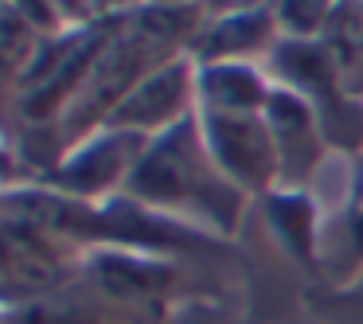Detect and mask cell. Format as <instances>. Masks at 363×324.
Wrapping results in <instances>:
<instances>
[{"label":"cell","mask_w":363,"mask_h":324,"mask_svg":"<svg viewBox=\"0 0 363 324\" xmlns=\"http://www.w3.org/2000/svg\"><path fill=\"white\" fill-rule=\"evenodd\" d=\"M203 20V4H152L145 0L141 9L121 12L102 59L94 63L86 86L79 90L67 113L55 125V149L59 160L94 137L110 121V113L125 102L133 86H141L152 71L172 63L176 55H188V43Z\"/></svg>","instance_id":"1"},{"label":"cell","mask_w":363,"mask_h":324,"mask_svg":"<svg viewBox=\"0 0 363 324\" xmlns=\"http://www.w3.org/2000/svg\"><path fill=\"white\" fill-rule=\"evenodd\" d=\"M125 196H133L137 203L152 207V211L172 215V219L196 223L227 242L238 238L242 215L250 207V199L211 160L196 113L152 137L129 176Z\"/></svg>","instance_id":"2"},{"label":"cell","mask_w":363,"mask_h":324,"mask_svg":"<svg viewBox=\"0 0 363 324\" xmlns=\"http://www.w3.org/2000/svg\"><path fill=\"white\" fill-rule=\"evenodd\" d=\"M262 67L274 86L305 98L340 160L363 157V98L344 82L320 40H281Z\"/></svg>","instance_id":"3"},{"label":"cell","mask_w":363,"mask_h":324,"mask_svg":"<svg viewBox=\"0 0 363 324\" xmlns=\"http://www.w3.org/2000/svg\"><path fill=\"white\" fill-rule=\"evenodd\" d=\"M79 262L82 250L67 246L63 238L16 215H0V313H16L67 285Z\"/></svg>","instance_id":"4"},{"label":"cell","mask_w":363,"mask_h":324,"mask_svg":"<svg viewBox=\"0 0 363 324\" xmlns=\"http://www.w3.org/2000/svg\"><path fill=\"white\" fill-rule=\"evenodd\" d=\"M149 141L152 137L133 133V129H98L94 137L63 152V160L40 184L63 191V196L86 199V203L113 199L129 188V176H133L137 160L145 157Z\"/></svg>","instance_id":"5"},{"label":"cell","mask_w":363,"mask_h":324,"mask_svg":"<svg viewBox=\"0 0 363 324\" xmlns=\"http://www.w3.org/2000/svg\"><path fill=\"white\" fill-rule=\"evenodd\" d=\"M196 118H199V133H203L211 160L246 199H262L266 191H274L281 184L277 149L262 113L196 110Z\"/></svg>","instance_id":"6"},{"label":"cell","mask_w":363,"mask_h":324,"mask_svg":"<svg viewBox=\"0 0 363 324\" xmlns=\"http://www.w3.org/2000/svg\"><path fill=\"white\" fill-rule=\"evenodd\" d=\"M262 118H266L274 149H277V168H281L277 188H313L320 168L336 152L328 149V137H324L316 113L308 110V102L285 86H274Z\"/></svg>","instance_id":"7"},{"label":"cell","mask_w":363,"mask_h":324,"mask_svg":"<svg viewBox=\"0 0 363 324\" xmlns=\"http://www.w3.org/2000/svg\"><path fill=\"white\" fill-rule=\"evenodd\" d=\"M274 9L266 4H242V9L203 12L196 35L188 43V55L196 67L203 63H266V55L281 43Z\"/></svg>","instance_id":"8"},{"label":"cell","mask_w":363,"mask_h":324,"mask_svg":"<svg viewBox=\"0 0 363 324\" xmlns=\"http://www.w3.org/2000/svg\"><path fill=\"white\" fill-rule=\"evenodd\" d=\"M191 113H196V59L176 55L172 63L152 71L141 86L129 90L102 129H133V133L157 137Z\"/></svg>","instance_id":"9"},{"label":"cell","mask_w":363,"mask_h":324,"mask_svg":"<svg viewBox=\"0 0 363 324\" xmlns=\"http://www.w3.org/2000/svg\"><path fill=\"white\" fill-rule=\"evenodd\" d=\"M258 207L277 250L301 269L305 285H313L320 274V235L328 203H320L313 188H274L258 199Z\"/></svg>","instance_id":"10"},{"label":"cell","mask_w":363,"mask_h":324,"mask_svg":"<svg viewBox=\"0 0 363 324\" xmlns=\"http://www.w3.org/2000/svg\"><path fill=\"white\" fill-rule=\"evenodd\" d=\"M347 191L340 203H328L320 235V274L313 285H347L363 274V157L347 160Z\"/></svg>","instance_id":"11"},{"label":"cell","mask_w":363,"mask_h":324,"mask_svg":"<svg viewBox=\"0 0 363 324\" xmlns=\"http://www.w3.org/2000/svg\"><path fill=\"white\" fill-rule=\"evenodd\" d=\"M269 82L262 63H203L196 67V110L211 113H262L269 102Z\"/></svg>","instance_id":"12"},{"label":"cell","mask_w":363,"mask_h":324,"mask_svg":"<svg viewBox=\"0 0 363 324\" xmlns=\"http://www.w3.org/2000/svg\"><path fill=\"white\" fill-rule=\"evenodd\" d=\"M4 316H9V324H141L125 308L110 305L98 289H90L79 277V269H74L71 281L51 289L48 297L32 301V305L16 308V313H4Z\"/></svg>","instance_id":"13"},{"label":"cell","mask_w":363,"mask_h":324,"mask_svg":"<svg viewBox=\"0 0 363 324\" xmlns=\"http://www.w3.org/2000/svg\"><path fill=\"white\" fill-rule=\"evenodd\" d=\"M48 28L24 12L12 0H0V129L9 121V98L16 79L24 74V67L32 63V55L40 51V43L48 40Z\"/></svg>","instance_id":"14"},{"label":"cell","mask_w":363,"mask_h":324,"mask_svg":"<svg viewBox=\"0 0 363 324\" xmlns=\"http://www.w3.org/2000/svg\"><path fill=\"white\" fill-rule=\"evenodd\" d=\"M320 43L328 48L344 82L363 98V0H340V9L332 16V24L324 28Z\"/></svg>","instance_id":"15"},{"label":"cell","mask_w":363,"mask_h":324,"mask_svg":"<svg viewBox=\"0 0 363 324\" xmlns=\"http://www.w3.org/2000/svg\"><path fill=\"white\" fill-rule=\"evenodd\" d=\"M301 308L320 324H363V274L347 285H305L301 289Z\"/></svg>","instance_id":"16"},{"label":"cell","mask_w":363,"mask_h":324,"mask_svg":"<svg viewBox=\"0 0 363 324\" xmlns=\"http://www.w3.org/2000/svg\"><path fill=\"white\" fill-rule=\"evenodd\" d=\"M285 40H320L332 24L340 0H269Z\"/></svg>","instance_id":"17"},{"label":"cell","mask_w":363,"mask_h":324,"mask_svg":"<svg viewBox=\"0 0 363 324\" xmlns=\"http://www.w3.org/2000/svg\"><path fill=\"white\" fill-rule=\"evenodd\" d=\"M227 316H230V297H207L172 308L164 316V324H227Z\"/></svg>","instance_id":"18"},{"label":"cell","mask_w":363,"mask_h":324,"mask_svg":"<svg viewBox=\"0 0 363 324\" xmlns=\"http://www.w3.org/2000/svg\"><path fill=\"white\" fill-rule=\"evenodd\" d=\"M32 168L20 160V152L12 149V141L4 137V129H0V191L4 188H16V184H32Z\"/></svg>","instance_id":"19"},{"label":"cell","mask_w":363,"mask_h":324,"mask_svg":"<svg viewBox=\"0 0 363 324\" xmlns=\"http://www.w3.org/2000/svg\"><path fill=\"white\" fill-rule=\"evenodd\" d=\"M145 0H82L90 20H106V16H121V12H133L141 9Z\"/></svg>","instance_id":"20"},{"label":"cell","mask_w":363,"mask_h":324,"mask_svg":"<svg viewBox=\"0 0 363 324\" xmlns=\"http://www.w3.org/2000/svg\"><path fill=\"white\" fill-rule=\"evenodd\" d=\"M12 4H20L24 12H32V16L40 20V24L48 28V32H59V28H67V24H63V16L55 12V4H51V0H12Z\"/></svg>","instance_id":"21"},{"label":"cell","mask_w":363,"mask_h":324,"mask_svg":"<svg viewBox=\"0 0 363 324\" xmlns=\"http://www.w3.org/2000/svg\"><path fill=\"white\" fill-rule=\"evenodd\" d=\"M51 4H55V12L63 16V24H82V20H90L86 9H82V0H51Z\"/></svg>","instance_id":"22"},{"label":"cell","mask_w":363,"mask_h":324,"mask_svg":"<svg viewBox=\"0 0 363 324\" xmlns=\"http://www.w3.org/2000/svg\"><path fill=\"white\" fill-rule=\"evenodd\" d=\"M203 12H219V9H242V4H266V0H199Z\"/></svg>","instance_id":"23"},{"label":"cell","mask_w":363,"mask_h":324,"mask_svg":"<svg viewBox=\"0 0 363 324\" xmlns=\"http://www.w3.org/2000/svg\"><path fill=\"white\" fill-rule=\"evenodd\" d=\"M152 4H199V0H152Z\"/></svg>","instance_id":"24"},{"label":"cell","mask_w":363,"mask_h":324,"mask_svg":"<svg viewBox=\"0 0 363 324\" xmlns=\"http://www.w3.org/2000/svg\"><path fill=\"white\" fill-rule=\"evenodd\" d=\"M0 324H9V316H4V313H0Z\"/></svg>","instance_id":"25"}]
</instances>
